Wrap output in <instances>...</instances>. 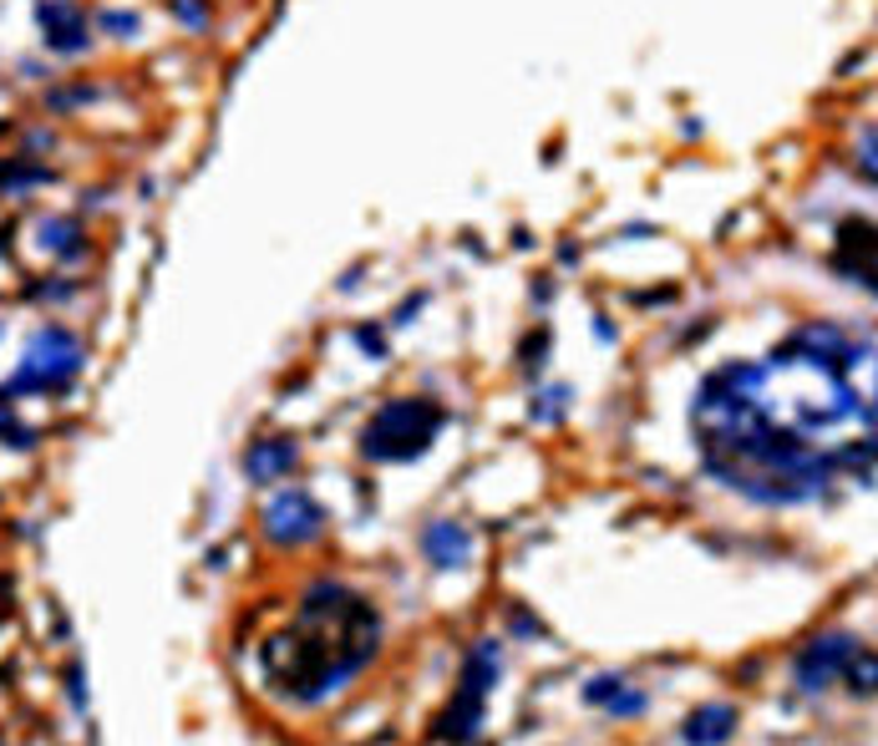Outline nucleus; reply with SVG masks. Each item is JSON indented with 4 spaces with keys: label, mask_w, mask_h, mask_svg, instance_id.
<instances>
[{
    "label": "nucleus",
    "mask_w": 878,
    "mask_h": 746,
    "mask_svg": "<svg viewBox=\"0 0 878 746\" xmlns=\"http://www.w3.org/2000/svg\"><path fill=\"white\" fill-rule=\"evenodd\" d=\"M732 732H736V706H726V701L696 706V711L686 717V726H681V736H686V742H701V746L726 742Z\"/></svg>",
    "instance_id": "nucleus-14"
},
{
    "label": "nucleus",
    "mask_w": 878,
    "mask_h": 746,
    "mask_svg": "<svg viewBox=\"0 0 878 746\" xmlns=\"http://www.w3.org/2000/svg\"><path fill=\"white\" fill-rule=\"evenodd\" d=\"M843 681H849V690H853V696H864V701H868V696H874L878 660H874V650H868V645H858V650H853V660H849V665H843Z\"/></svg>",
    "instance_id": "nucleus-16"
},
{
    "label": "nucleus",
    "mask_w": 878,
    "mask_h": 746,
    "mask_svg": "<svg viewBox=\"0 0 878 746\" xmlns=\"http://www.w3.org/2000/svg\"><path fill=\"white\" fill-rule=\"evenodd\" d=\"M422 554L432 569H462L472 558V533L453 518H437V524L422 528Z\"/></svg>",
    "instance_id": "nucleus-9"
},
{
    "label": "nucleus",
    "mask_w": 878,
    "mask_h": 746,
    "mask_svg": "<svg viewBox=\"0 0 878 746\" xmlns=\"http://www.w3.org/2000/svg\"><path fill=\"white\" fill-rule=\"evenodd\" d=\"M36 26H41V46L57 51V57H82L92 46L87 15L76 0H41L36 5Z\"/></svg>",
    "instance_id": "nucleus-7"
},
{
    "label": "nucleus",
    "mask_w": 878,
    "mask_h": 746,
    "mask_svg": "<svg viewBox=\"0 0 878 746\" xmlns=\"http://www.w3.org/2000/svg\"><path fill=\"white\" fill-rule=\"evenodd\" d=\"M36 183H51V168L36 158H5L0 163V189L5 193H26Z\"/></svg>",
    "instance_id": "nucleus-15"
},
{
    "label": "nucleus",
    "mask_w": 878,
    "mask_h": 746,
    "mask_svg": "<svg viewBox=\"0 0 878 746\" xmlns=\"http://www.w3.org/2000/svg\"><path fill=\"white\" fill-rule=\"evenodd\" d=\"M0 619H11V579L0 574Z\"/></svg>",
    "instance_id": "nucleus-27"
},
{
    "label": "nucleus",
    "mask_w": 878,
    "mask_h": 746,
    "mask_svg": "<svg viewBox=\"0 0 878 746\" xmlns=\"http://www.w3.org/2000/svg\"><path fill=\"white\" fill-rule=\"evenodd\" d=\"M67 681H72V701L87 706V690H82V665H72V675H67Z\"/></svg>",
    "instance_id": "nucleus-25"
},
{
    "label": "nucleus",
    "mask_w": 878,
    "mask_h": 746,
    "mask_svg": "<svg viewBox=\"0 0 878 746\" xmlns=\"http://www.w3.org/2000/svg\"><path fill=\"white\" fill-rule=\"evenodd\" d=\"M604 711H610V717H615V721H635V717H640V711H645V690H629V686H620L615 696L604 701Z\"/></svg>",
    "instance_id": "nucleus-18"
},
{
    "label": "nucleus",
    "mask_w": 878,
    "mask_h": 746,
    "mask_svg": "<svg viewBox=\"0 0 878 746\" xmlns=\"http://www.w3.org/2000/svg\"><path fill=\"white\" fill-rule=\"evenodd\" d=\"M569 401H574V392L569 386H549V392H539L533 396V407H528V417L539 426H554V422H564V411H569Z\"/></svg>",
    "instance_id": "nucleus-17"
},
{
    "label": "nucleus",
    "mask_w": 878,
    "mask_h": 746,
    "mask_svg": "<svg viewBox=\"0 0 878 746\" xmlns=\"http://www.w3.org/2000/svg\"><path fill=\"white\" fill-rule=\"evenodd\" d=\"M620 686H625L620 675H594V681H589V686H585V701H589V706H604V701H610V696H615Z\"/></svg>",
    "instance_id": "nucleus-22"
},
{
    "label": "nucleus",
    "mask_w": 878,
    "mask_h": 746,
    "mask_svg": "<svg viewBox=\"0 0 878 746\" xmlns=\"http://www.w3.org/2000/svg\"><path fill=\"white\" fill-rule=\"evenodd\" d=\"M264 539L279 543V549H300V543H315L325 533V508L305 488H285L264 503Z\"/></svg>",
    "instance_id": "nucleus-5"
},
{
    "label": "nucleus",
    "mask_w": 878,
    "mask_h": 746,
    "mask_svg": "<svg viewBox=\"0 0 878 746\" xmlns=\"http://www.w3.org/2000/svg\"><path fill=\"white\" fill-rule=\"evenodd\" d=\"M447 426V411L426 396H392L381 401L376 417L361 432V457L366 462H411L426 457V447L437 442V432Z\"/></svg>",
    "instance_id": "nucleus-3"
},
{
    "label": "nucleus",
    "mask_w": 878,
    "mask_h": 746,
    "mask_svg": "<svg viewBox=\"0 0 878 746\" xmlns=\"http://www.w3.org/2000/svg\"><path fill=\"white\" fill-rule=\"evenodd\" d=\"M97 26H103L107 36H118V41H132V36L143 31V21H137L132 11H103L97 15Z\"/></svg>",
    "instance_id": "nucleus-20"
},
{
    "label": "nucleus",
    "mask_w": 878,
    "mask_h": 746,
    "mask_svg": "<svg viewBox=\"0 0 878 746\" xmlns=\"http://www.w3.org/2000/svg\"><path fill=\"white\" fill-rule=\"evenodd\" d=\"M417 310H422V294H417V300H407V305L396 310V321H392V325H411V315H417Z\"/></svg>",
    "instance_id": "nucleus-26"
},
{
    "label": "nucleus",
    "mask_w": 878,
    "mask_h": 746,
    "mask_svg": "<svg viewBox=\"0 0 878 746\" xmlns=\"http://www.w3.org/2000/svg\"><path fill=\"white\" fill-rule=\"evenodd\" d=\"M173 21L189 31H208V0H173Z\"/></svg>",
    "instance_id": "nucleus-21"
},
{
    "label": "nucleus",
    "mask_w": 878,
    "mask_h": 746,
    "mask_svg": "<svg viewBox=\"0 0 878 746\" xmlns=\"http://www.w3.org/2000/svg\"><path fill=\"white\" fill-rule=\"evenodd\" d=\"M853 422L874 426L868 396L853 392L838 361L797 340L767 361L711 371L690 401L706 472L767 508L813 503L838 468L874 483V432L864 442H833Z\"/></svg>",
    "instance_id": "nucleus-1"
},
{
    "label": "nucleus",
    "mask_w": 878,
    "mask_h": 746,
    "mask_svg": "<svg viewBox=\"0 0 878 746\" xmlns=\"http://www.w3.org/2000/svg\"><path fill=\"white\" fill-rule=\"evenodd\" d=\"M543 356H549V330H539V336L524 340V366L528 371H543Z\"/></svg>",
    "instance_id": "nucleus-23"
},
{
    "label": "nucleus",
    "mask_w": 878,
    "mask_h": 746,
    "mask_svg": "<svg viewBox=\"0 0 878 746\" xmlns=\"http://www.w3.org/2000/svg\"><path fill=\"white\" fill-rule=\"evenodd\" d=\"M483 721H488V701L483 696H468L457 690L453 706L432 721V742H478L483 736Z\"/></svg>",
    "instance_id": "nucleus-10"
},
{
    "label": "nucleus",
    "mask_w": 878,
    "mask_h": 746,
    "mask_svg": "<svg viewBox=\"0 0 878 746\" xmlns=\"http://www.w3.org/2000/svg\"><path fill=\"white\" fill-rule=\"evenodd\" d=\"M87 366V346L67 330V325H46L26 340L21 351V366L15 376L0 386V401H15V396H41V392H67Z\"/></svg>",
    "instance_id": "nucleus-4"
},
{
    "label": "nucleus",
    "mask_w": 878,
    "mask_h": 746,
    "mask_svg": "<svg viewBox=\"0 0 878 746\" xmlns=\"http://www.w3.org/2000/svg\"><path fill=\"white\" fill-rule=\"evenodd\" d=\"M833 264L853 279V285L874 290V224H868V219H849V224H843V229H838Z\"/></svg>",
    "instance_id": "nucleus-8"
},
{
    "label": "nucleus",
    "mask_w": 878,
    "mask_h": 746,
    "mask_svg": "<svg viewBox=\"0 0 878 746\" xmlns=\"http://www.w3.org/2000/svg\"><path fill=\"white\" fill-rule=\"evenodd\" d=\"M36 244L57 260H82L87 254V229L82 219H67V214H51V219L36 224Z\"/></svg>",
    "instance_id": "nucleus-13"
},
{
    "label": "nucleus",
    "mask_w": 878,
    "mask_h": 746,
    "mask_svg": "<svg viewBox=\"0 0 878 746\" xmlns=\"http://www.w3.org/2000/svg\"><path fill=\"white\" fill-rule=\"evenodd\" d=\"M513 629H518V635H543V625H539V619H528V615L513 619Z\"/></svg>",
    "instance_id": "nucleus-28"
},
{
    "label": "nucleus",
    "mask_w": 878,
    "mask_h": 746,
    "mask_svg": "<svg viewBox=\"0 0 878 746\" xmlns=\"http://www.w3.org/2000/svg\"><path fill=\"white\" fill-rule=\"evenodd\" d=\"M294 462H300V447H294V437H264L254 442L250 453H244V472H250V483H279V478H290Z\"/></svg>",
    "instance_id": "nucleus-11"
},
{
    "label": "nucleus",
    "mask_w": 878,
    "mask_h": 746,
    "mask_svg": "<svg viewBox=\"0 0 878 746\" xmlns=\"http://www.w3.org/2000/svg\"><path fill=\"white\" fill-rule=\"evenodd\" d=\"M0 442H11V447H36V432L15 422L11 401H0Z\"/></svg>",
    "instance_id": "nucleus-19"
},
{
    "label": "nucleus",
    "mask_w": 878,
    "mask_h": 746,
    "mask_svg": "<svg viewBox=\"0 0 878 746\" xmlns=\"http://www.w3.org/2000/svg\"><path fill=\"white\" fill-rule=\"evenodd\" d=\"M381 650V615L366 594L321 579L285 629L260 645L264 686L294 706H321L351 686Z\"/></svg>",
    "instance_id": "nucleus-2"
},
{
    "label": "nucleus",
    "mask_w": 878,
    "mask_h": 746,
    "mask_svg": "<svg viewBox=\"0 0 878 746\" xmlns=\"http://www.w3.org/2000/svg\"><path fill=\"white\" fill-rule=\"evenodd\" d=\"M356 346H361L371 361H386V336H381V330H371V325H361V330H356Z\"/></svg>",
    "instance_id": "nucleus-24"
},
{
    "label": "nucleus",
    "mask_w": 878,
    "mask_h": 746,
    "mask_svg": "<svg viewBox=\"0 0 878 746\" xmlns=\"http://www.w3.org/2000/svg\"><path fill=\"white\" fill-rule=\"evenodd\" d=\"M498 675H503V650L498 640H478L462 655V681H457V690H468V696H493V686H498Z\"/></svg>",
    "instance_id": "nucleus-12"
},
{
    "label": "nucleus",
    "mask_w": 878,
    "mask_h": 746,
    "mask_svg": "<svg viewBox=\"0 0 878 746\" xmlns=\"http://www.w3.org/2000/svg\"><path fill=\"white\" fill-rule=\"evenodd\" d=\"M858 635H849V629H828V635H813V640L797 650V660H792V681H797V690H807V696H818V690H828L843 675V665L853 660V650H858Z\"/></svg>",
    "instance_id": "nucleus-6"
}]
</instances>
